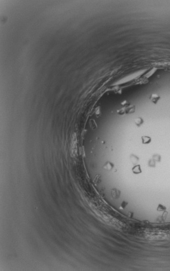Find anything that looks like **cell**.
Here are the masks:
<instances>
[{"mask_svg": "<svg viewBox=\"0 0 170 271\" xmlns=\"http://www.w3.org/2000/svg\"><path fill=\"white\" fill-rule=\"evenodd\" d=\"M132 173L135 174H138L142 173V169H141L140 165H137L134 166L132 168Z\"/></svg>", "mask_w": 170, "mask_h": 271, "instance_id": "obj_3", "label": "cell"}, {"mask_svg": "<svg viewBox=\"0 0 170 271\" xmlns=\"http://www.w3.org/2000/svg\"><path fill=\"white\" fill-rule=\"evenodd\" d=\"M167 209L166 207L162 204H159L157 207V211L159 212H165Z\"/></svg>", "mask_w": 170, "mask_h": 271, "instance_id": "obj_7", "label": "cell"}, {"mask_svg": "<svg viewBox=\"0 0 170 271\" xmlns=\"http://www.w3.org/2000/svg\"><path fill=\"white\" fill-rule=\"evenodd\" d=\"M131 158H133V159H134V160H131V161H132V163H133V161H134V163H137V161L138 160V158H137V157H136V156H133V157H131Z\"/></svg>", "mask_w": 170, "mask_h": 271, "instance_id": "obj_10", "label": "cell"}, {"mask_svg": "<svg viewBox=\"0 0 170 271\" xmlns=\"http://www.w3.org/2000/svg\"><path fill=\"white\" fill-rule=\"evenodd\" d=\"M141 138H142V143L144 144H149L151 142V138L149 136H143Z\"/></svg>", "mask_w": 170, "mask_h": 271, "instance_id": "obj_4", "label": "cell"}, {"mask_svg": "<svg viewBox=\"0 0 170 271\" xmlns=\"http://www.w3.org/2000/svg\"><path fill=\"white\" fill-rule=\"evenodd\" d=\"M120 111H121V113H119L120 114H124V113H133L135 112V107L134 105H128V106L125 107V108H124L120 110Z\"/></svg>", "mask_w": 170, "mask_h": 271, "instance_id": "obj_1", "label": "cell"}, {"mask_svg": "<svg viewBox=\"0 0 170 271\" xmlns=\"http://www.w3.org/2000/svg\"><path fill=\"white\" fill-rule=\"evenodd\" d=\"M143 123H144V120L141 117L137 118L136 119H135V124L138 127H140V126L143 124Z\"/></svg>", "mask_w": 170, "mask_h": 271, "instance_id": "obj_6", "label": "cell"}, {"mask_svg": "<svg viewBox=\"0 0 170 271\" xmlns=\"http://www.w3.org/2000/svg\"><path fill=\"white\" fill-rule=\"evenodd\" d=\"M149 99H150V100L153 103L156 104L158 102L159 100L160 99V96L157 94H151V95L150 96Z\"/></svg>", "mask_w": 170, "mask_h": 271, "instance_id": "obj_2", "label": "cell"}, {"mask_svg": "<svg viewBox=\"0 0 170 271\" xmlns=\"http://www.w3.org/2000/svg\"><path fill=\"white\" fill-rule=\"evenodd\" d=\"M111 195L114 198H117L120 197V192L116 189H113L111 190Z\"/></svg>", "mask_w": 170, "mask_h": 271, "instance_id": "obj_5", "label": "cell"}, {"mask_svg": "<svg viewBox=\"0 0 170 271\" xmlns=\"http://www.w3.org/2000/svg\"><path fill=\"white\" fill-rule=\"evenodd\" d=\"M128 203L127 202H126V201H124L122 202L121 205V207H121V208H122V209H124L128 206Z\"/></svg>", "mask_w": 170, "mask_h": 271, "instance_id": "obj_9", "label": "cell"}, {"mask_svg": "<svg viewBox=\"0 0 170 271\" xmlns=\"http://www.w3.org/2000/svg\"><path fill=\"white\" fill-rule=\"evenodd\" d=\"M113 167H114L113 164H112V163L110 162H107L105 163V165L103 168L105 169H107V170H111V169L113 168Z\"/></svg>", "mask_w": 170, "mask_h": 271, "instance_id": "obj_8", "label": "cell"}]
</instances>
